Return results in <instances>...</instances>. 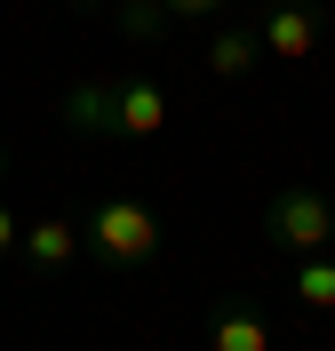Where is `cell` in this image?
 Listing matches in <instances>:
<instances>
[{"label": "cell", "mask_w": 335, "mask_h": 351, "mask_svg": "<svg viewBox=\"0 0 335 351\" xmlns=\"http://www.w3.org/2000/svg\"><path fill=\"white\" fill-rule=\"evenodd\" d=\"M80 247H88L96 263H112V271H144V263L168 256V232H160V216L144 199L112 192V199H96L88 216H80Z\"/></svg>", "instance_id": "cell-1"}, {"label": "cell", "mask_w": 335, "mask_h": 351, "mask_svg": "<svg viewBox=\"0 0 335 351\" xmlns=\"http://www.w3.org/2000/svg\"><path fill=\"white\" fill-rule=\"evenodd\" d=\"M264 240L280 247V256H319V247L335 240V199L327 192H303V184L271 192L264 199Z\"/></svg>", "instance_id": "cell-2"}, {"label": "cell", "mask_w": 335, "mask_h": 351, "mask_svg": "<svg viewBox=\"0 0 335 351\" xmlns=\"http://www.w3.org/2000/svg\"><path fill=\"white\" fill-rule=\"evenodd\" d=\"M256 32H264V56H280V64H303V56L319 48V32H327V8H319V0H271Z\"/></svg>", "instance_id": "cell-3"}, {"label": "cell", "mask_w": 335, "mask_h": 351, "mask_svg": "<svg viewBox=\"0 0 335 351\" xmlns=\"http://www.w3.org/2000/svg\"><path fill=\"white\" fill-rule=\"evenodd\" d=\"M16 256L32 263V271H48V280H56V271H72L88 247H80V223H72V216H40V223H24Z\"/></svg>", "instance_id": "cell-4"}, {"label": "cell", "mask_w": 335, "mask_h": 351, "mask_svg": "<svg viewBox=\"0 0 335 351\" xmlns=\"http://www.w3.org/2000/svg\"><path fill=\"white\" fill-rule=\"evenodd\" d=\"M208 351H271V319L256 295H232V304L208 311Z\"/></svg>", "instance_id": "cell-5"}, {"label": "cell", "mask_w": 335, "mask_h": 351, "mask_svg": "<svg viewBox=\"0 0 335 351\" xmlns=\"http://www.w3.org/2000/svg\"><path fill=\"white\" fill-rule=\"evenodd\" d=\"M160 128H168L160 80H112V136H160Z\"/></svg>", "instance_id": "cell-6"}, {"label": "cell", "mask_w": 335, "mask_h": 351, "mask_svg": "<svg viewBox=\"0 0 335 351\" xmlns=\"http://www.w3.org/2000/svg\"><path fill=\"white\" fill-rule=\"evenodd\" d=\"M256 64H264V32L256 24H216L208 32V72L216 80H247Z\"/></svg>", "instance_id": "cell-7"}, {"label": "cell", "mask_w": 335, "mask_h": 351, "mask_svg": "<svg viewBox=\"0 0 335 351\" xmlns=\"http://www.w3.org/2000/svg\"><path fill=\"white\" fill-rule=\"evenodd\" d=\"M56 120L72 136H112V80H72L56 96Z\"/></svg>", "instance_id": "cell-8"}, {"label": "cell", "mask_w": 335, "mask_h": 351, "mask_svg": "<svg viewBox=\"0 0 335 351\" xmlns=\"http://www.w3.org/2000/svg\"><path fill=\"white\" fill-rule=\"evenodd\" d=\"M295 304L319 311V319H335V256L319 247V256H295Z\"/></svg>", "instance_id": "cell-9"}, {"label": "cell", "mask_w": 335, "mask_h": 351, "mask_svg": "<svg viewBox=\"0 0 335 351\" xmlns=\"http://www.w3.org/2000/svg\"><path fill=\"white\" fill-rule=\"evenodd\" d=\"M168 0H120V8H112V32H120V40H160V32H168Z\"/></svg>", "instance_id": "cell-10"}, {"label": "cell", "mask_w": 335, "mask_h": 351, "mask_svg": "<svg viewBox=\"0 0 335 351\" xmlns=\"http://www.w3.org/2000/svg\"><path fill=\"white\" fill-rule=\"evenodd\" d=\"M223 8H232V0H168V16H176V24H216Z\"/></svg>", "instance_id": "cell-11"}, {"label": "cell", "mask_w": 335, "mask_h": 351, "mask_svg": "<svg viewBox=\"0 0 335 351\" xmlns=\"http://www.w3.org/2000/svg\"><path fill=\"white\" fill-rule=\"evenodd\" d=\"M16 240H24V223H16V208H0V263L16 256Z\"/></svg>", "instance_id": "cell-12"}, {"label": "cell", "mask_w": 335, "mask_h": 351, "mask_svg": "<svg viewBox=\"0 0 335 351\" xmlns=\"http://www.w3.org/2000/svg\"><path fill=\"white\" fill-rule=\"evenodd\" d=\"M72 8H80V16H104V0H72Z\"/></svg>", "instance_id": "cell-13"}, {"label": "cell", "mask_w": 335, "mask_h": 351, "mask_svg": "<svg viewBox=\"0 0 335 351\" xmlns=\"http://www.w3.org/2000/svg\"><path fill=\"white\" fill-rule=\"evenodd\" d=\"M0 176H8V144H0Z\"/></svg>", "instance_id": "cell-14"}, {"label": "cell", "mask_w": 335, "mask_h": 351, "mask_svg": "<svg viewBox=\"0 0 335 351\" xmlns=\"http://www.w3.org/2000/svg\"><path fill=\"white\" fill-rule=\"evenodd\" d=\"M327 199H335V192H327Z\"/></svg>", "instance_id": "cell-15"}]
</instances>
